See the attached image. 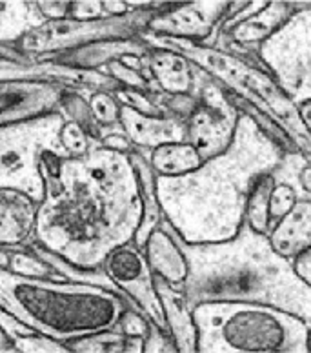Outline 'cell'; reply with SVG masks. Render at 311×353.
I'll use <instances>...</instances> for the list:
<instances>
[{"label": "cell", "mask_w": 311, "mask_h": 353, "mask_svg": "<svg viewBox=\"0 0 311 353\" xmlns=\"http://www.w3.org/2000/svg\"><path fill=\"white\" fill-rule=\"evenodd\" d=\"M41 201L37 244L81 270H99L113 250L135 241L142 199L130 153L91 146L84 157L37 155Z\"/></svg>", "instance_id": "1"}, {"label": "cell", "mask_w": 311, "mask_h": 353, "mask_svg": "<svg viewBox=\"0 0 311 353\" xmlns=\"http://www.w3.org/2000/svg\"><path fill=\"white\" fill-rule=\"evenodd\" d=\"M281 144L241 113L226 152L182 176H157L162 217L188 244L224 243L239 233L253 182L284 159Z\"/></svg>", "instance_id": "2"}, {"label": "cell", "mask_w": 311, "mask_h": 353, "mask_svg": "<svg viewBox=\"0 0 311 353\" xmlns=\"http://www.w3.org/2000/svg\"><path fill=\"white\" fill-rule=\"evenodd\" d=\"M177 241L190 266L182 290L191 310L211 301H237L266 304L311 323V286L293 261L279 255L268 235L248 222L224 243L188 244L179 235Z\"/></svg>", "instance_id": "3"}, {"label": "cell", "mask_w": 311, "mask_h": 353, "mask_svg": "<svg viewBox=\"0 0 311 353\" xmlns=\"http://www.w3.org/2000/svg\"><path fill=\"white\" fill-rule=\"evenodd\" d=\"M0 308L59 341L113 328L128 304L106 286L22 277L0 266Z\"/></svg>", "instance_id": "4"}, {"label": "cell", "mask_w": 311, "mask_h": 353, "mask_svg": "<svg viewBox=\"0 0 311 353\" xmlns=\"http://www.w3.org/2000/svg\"><path fill=\"white\" fill-rule=\"evenodd\" d=\"M197 352L306 353L308 323L266 304L211 301L193 308Z\"/></svg>", "instance_id": "5"}, {"label": "cell", "mask_w": 311, "mask_h": 353, "mask_svg": "<svg viewBox=\"0 0 311 353\" xmlns=\"http://www.w3.org/2000/svg\"><path fill=\"white\" fill-rule=\"evenodd\" d=\"M139 37L150 48L175 51L188 59L193 66L206 71L211 79H215L230 93L257 108L277 126L282 128L299 152H311V137L302 122L299 106L290 101V97L281 90L270 71L250 64L233 53L206 48L184 39L151 35L148 31H142Z\"/></svg>", "instance_id": "6"}, {"label": "cell", "mask_w": 311, "mask_h": 353, "mask_svg": "<svg viewBox=\"0 0 311 353\" xmlns=\"http://www.w3.org/2000/svg\"><path fill=\"white\" fill-rule=\"evenodd\" d=\"M164 4L166 2L142 4L122 17H104L97 21H46L35 30L28 31L13 46L24 55L42 59L44 55H59L95 42L133 39L148 30L150 21Z\"/></svg>", "instance_id": "7"}, {"label": "cell", "mask_w": 311, "mask_h": 353, "mask_svg": "<svg viewBox=\"0 0 311 353\" xmlns=\"http://www.w3.org/2000/svg\"><path fill=\"white\" fill-rule=\"evenodd\" d=\"M257 53L293 104L311 101V4H299Z\"/></svg>", "instance_id": "8"}, {"label": "cell", "mask_w": 311, "mask_h": 353, "mask_svg": "<svg viewBox=\"0 0 311 353\" xmlns=\"http://www.w3.org/2000/svg\"><path fill=\"white\" fill-rule=\"evenodd\" d=\"M197 106L188 117V142L193 144L204 162L230 148L242 111L231 102L228 90L197 68Z\"/></svg>", "instance_id": "9"}, {"label": "cell", "mask_w": 311, "mask_h": 353, "mask_svg": "<svg viewBox=\"0 0 311 353\" xmlns=\"http://www.w3.org/2000/svg\"><path fill=\"white\" fill-rule=\"evenodd\" d=\"M230 2H166L148 24V33L184 39L213 48Z\"/></svg>", "instance_id": "10"}, {"label": "cell", "mask_w": 311, "mask_h": 353, "mask_svg": "<svg viewBox=\"0 0 311 353\" xmlns=\"http://www.w3.org/2000/svg\"><path fill=\"white\" fill-rule=\"evenodd\" d=\"M102 270L117 290H121L131 301H135L146 317L159 324L161 328L168 330L161 299L155 288V275L141 248L133 243L117 248L108 255Z\"/></svg>", "instance_id": "11"}, {"label": "cell", "mask_w": 311, "mask_h": 353, "mask_svg": "<svg viewBox=\"0 0 311 353\" xmlns=\"http://www.w3.org/2000/svg\"><path fill=\"white\" fill-rule=\"evenodd\" d=\"M68 88L57 82H0V130L21 126L55 113Z\"/></svg>", "instance_id": "12"}, {"label": "cell", "mask_w": 311, "mask_h": 353, "mask_svg": "<svg viewBox=\"0 0 311 353\" xmlns=\"http://www.w3.org/2000/svg\"><path fill=\"white\" fill-rule=\"evenodd\" d=\"M8 81L57 82L66 88H93L97 91L119 90V84L102 71L77 70V68L64 66L53 59L42 61L41 57H26L21 61L0 59V82Z\"/></svg>", "instance_id": "13"}, {"label": "cell", "mask_w": 311, "mask_h": 353, "mask_svg": "<svg viewBox=\"0 0 311 353\" xmlns=\"http://www.w3.org/2000/svg\"><path fill=\"white\" fill-rule=\"evenodd\" d=\"M121 124L124 135L131 144L141 148H155L170 142H188V124L184 119L175 115L151 117L142 115L130 106L121 104Z\"/></svg>", "instance_id": "14"}, {"label": "cell", "mask_w": 311, "mask_h": 353, "mask_svg": "<svg viewBox=\"0 0 311 353\" xmlns=\"http://www.w3.org/2000/svg\"><path fill=\"white\" fill-rule=\"evenodd\" d=\"M142 252L153 275L164 279L173 286L182 288L190 266H188V259L182 252L181 244L177 241L175 230L170 226L166 219H162L161 224L151 232Z\"/></svg>", "instance_id": "15"}, {"label": "cell", "mask_w": 311, "mask_h": 353, "mask_svg": "<svg viewBox=\"0 0 311 353\" xmlns=\"http://www.w3.org/2000/svg\"><path fill=\"white\" fill-rule=\"evenodd\" d=\"M39 201L15 186H0V246H21L33 235Z\"/></svg>", "instance_id": "16"}, {"label": "cell", "mask_w": 311, "mask_h": 353, "mask_svg": "<svg viewBox=\"0 0 311 353\" xmlns=\"http://www.w3.org/2000/svg\"><path fill=\"white\" fill-rule=\"evenodd\" d=\"M151 48L142 41L141 37L133 39H121V41H102L95 44L82 46L77 50L64 51L59 55H53L51 59L61 62L64 66L77 68V70L99 71V68L104 64H110L113 61H121L124 57H139V59H148Z\"/></svg>", "instance_id": "17"}, {"label": "cell", "mask_w": 311, "mask_h": 353, "mask_svg": "<svg viewBox=\"0 0 311 353\" xmlns=\"http://www.w3.org/2000/svg\"><path fill=\"white\" fill-rule=\"evenodd\" d=\"M155 288L161 299L162 312L166 319V328L170 332L177 352H197V324L193 319V310L188 304L182 288L166 283L155 275Z\"/></svg>", "instance_id": "18"}, {"label": "cell", "mask_w": 311, "mask_h": 353, "mask_svg": "<svg viewBox=\"0 0 311 353\" xmlns=\"http://www.w3.org/2000/svg\"><path fill=\"white\" fill-rule=\"evenodd\" d=\"M297 10L299 4L293 2H268L266 8L257 15L237 24L224 35H217L215 44L226 41L248 50H259L262 42H266Z\"/></svg>", "instance_id": "19"}, {"label": "cell", "mask_w": 311, "mask_h": 353, "mask_svg": "<svg viewBox=\"0 0 311 353\" xmlns=\"http://www.w3.org/2000/svg\"><path fill=\"white\" fill-rule=\"evenodd\" d=\"M146 64L161 93H168V95H190L191 93L193 95L197 66H193L188 59L175 51L151 48Z\"/></svg>", "instance_id": "20"}, {"label": "cell", "mask_w": 311, "mask_h": 353, "mask_svg": "<svg viewBox=\"0 0 311 353\" xmlns=\"http://www.w3.org/2000/svg\"><path fill=\"white\" fill-rule=\"evenodd\" d=\"M271 246L282 257L297 259L311 248V201H299L290 213L271 228Z\"/></svg>", "instance_id": "21"}, {"label": "cell", "mask_w": 311, "mask_h": 353, "mask_svg": "<svg viewBox=\"0 0 311 353\" xmlns=\"http://www.w3.org/2000/svg\"><path fill=\"white\" fill-rule=\"evenodd\" d=\"M130 157L133 166H135L137 176H139L142 208H144L141 226L137 230L133 244L142 250L151 232L161 224L164 217H162L161 204H159V197H157V175L153 172V168H151L150 161H146V157L137 152H131Z\"/></svg>", "instance_id": "22"}, {"label": "cell", "mask_w": 311, "mask_h": 353, "mask_svg": "<svg viewBox=\"0 0 311 353\" xmlns=\"http://www.w3.org/2000/svg\"><path fill=\"white\" fill-rule=\"evenodd\" d=\"M202 159L190 142H170L151 150L150 164L157 176H182L202 166Z\"/></svg>", "instance_id": "23"}, {"label": "cell", "mask_w": 311, "mask_h": 353, "mask_svg": "<svg viewBox=\"0 0 311 353\" xmlns=\"http://www.w3.org/2000/svg\"><path fill=\"white\" fill-rule=\"evenodd\" d=\"M44 22L35 2H0V44H15Z\"/></svg>", "instance_id": "24"}, {"label": "cell", "mask_w": 311, "mask_h": 353, "mask_svg": "<svg viewBox=\"0 0 311 353\" xmlns=\"http://www.w3.org/2000/svg\"><path fill=\"white\" fill-rule=\"evenodd\" d=\"M70 352H144V337L124 335L115 328L97 330L64 341Z\"/></svg>", "instance_id": "25"}, {"label": "cell", "mask_w": 311, "mask_h": 353, "mask_svg": "<svg viewBox=\"0 0 311 353\" xmlns=\"http://www.w3.org/2000/svg\"><path fill=\"white\" fill-rule=\"evenodd\" d=\"M275 176L271 173H264L253 182L246 201V213H244V222L250 224L251 230L270 235L273 222L270 217V201L271 193L275 190Z\"/></svg>", "instance_id": "26"}, {"label": "cell", "mask_w": 311, "mask_h": 353, "mask_svg": "<svg viewBox=\"0 0 311 353\" xmlns=\"http://www.w3.org/2000/svg\"><path fill=\"white\" fill-rule=\"evenodd\" d=\"M11 272L19 273L22 277L31 279H55V281H68L57 272L50 263H46L33 250L22 252V250H11L10 252V266Z\"/></svg>", "instance_id": "27"}, {"label": "cell", "mask_w": 311, "mask_h": 353, "mask_svg": "<svg viewBox=\"0 0 311 353\" xmlns=\"http://www.w3.org/2000/svg\"><path fill=\"white\" fill-rule=\"evenodd\" d=\"M61 108H64V111L70 115L71 121L77 122L88 135L101 142L102 128L97 124L95 117L91 113L90 102H86L81 95H77V93L68 90L64 93V97H62Z\"/></svg>", "instance_id": "28"}, {"label": "cell", "mask_w": 311, "mask_h": 353, "mask_svg": "<svg viewBox=\"0 0 311 353\" xmlns=\"http://www.w3.org/2000/svg\"><path fill=\"white\" fill-rule=\"evenodd\" d=\"M110 77L119 84V88H128V90L148 91V93H161L155 84H151L144 77V73L139 70H133L122 61H113L108 64Z\"/></svg>", "instance_id": "29"}, {"label": "cell", "mask_w": 311, "mask_h": 353, "mask_svg": "<svg viewBox=\"0 0 311 353\" xmlns=\"http://www.w3.org/2000/svg\"><path fill=\"white\" fill-rule=\"evenodd\" d=\"M91 113L101 128H110L121 121V102L110 91H95L90 99Z\"/></svg>", "instance_id": "30"}, {"label": "cell", "mask_w": 311, "mask_h": 353, "mask_svg": "<svg viewBox=\"0 0 311 353\" xmlns=\"http://www.w3.org/2000/svg\"><path fill=\"white\" fill-rule=\"evenodd\" d=\"M115 99L121 102L122 106H130L131 110L139 111V113H142V115H151V117L166 115L161 106H157L155 101H153V95L148 93V91L119 88V90H115Z\"/></svg>", "instance_id": "31"}, {"label": "cell", "mask_w": 311, "mask_h": 353, "mask_svg": "<svg viewBox=\"0 0 311 353\" xmlns=\"http://www.w3.org/2000/svg\"><path fill=\"white\" fill-rule=\"evenodd\" d=\"M59 141L70 157H84L91 148L90 135L73 121L62 124L61 130H59Z\"/></svg>", "instance_id": "32"}, {"label": "cell", "mask_w": 311, "mask_h": 353, "mask_svg": "<svg viewBox=\"0 0 311 353\" xmlns=\"http://www.w3.org/2000/svg\"><path fill=\"white\" fill-rule=\"evenodd\" d=\"M17 352H70L64 341L50 337L46 333H31V335H19L13 337Z\"/></svg>", "instance_id": "33"}, {"label": "cell", "mask_w": 311, "mask_h": 353, "mask_svg": "<svg viewBox=\"0 0 311 353\" xmlns=\"http://www.w3.org/2000/svg\"><path fill=\"white\" fill-rule=\"evenodd\" d=\"M297 202H299V195H297L295 190L291 186H288V184L277 182L270 201L271 222L275 224L277 221H281L286 213H290L291 210H293V206H295Z\"/></svg>", "instance_id": "34"}, {"label": "cell", "mask_w": 311, "mask_h": 353, "mask_svg": "<svg viewBox=\"0 0 311 353\" xmlns=\"http://www.w3.org/2000/svg\"><path fill=\"white\" fill-rule=\"evenodd\" d=\"M115 330L122 332L124 335H135V337H148V333H150V319L146 317L144 313L139 310H130L126 308L124 312L121 313V317L117 319Z\"/></svg>", "instance_id": "35"}, {"label": "cell", "mask_w": 311, "mask_h": 353, "mask_svg": "<svg viewBox=\"0 0 311 353\" xmlns=\"http://www.w3.org/2000/svg\"><path fill=\"white\" fill-rule=\"evenodd\" d=\"M144 352H177L170 332L150 321V333L144 339Z\"/></svg>", "instance_id": "36"}, {"label": "cell", "mask_w": 311, "mask_h": 353, "mask_svg": "<svg viewBox=\"0 0 311 353\" xmlns=\"http://www.w3.org/2000/svg\"><path fill=\"white\" fill-rule=\"evenodd\" d=\"M106 11L102 8V2L99 0H79V2H71L70 11H68V19L73 21H97V19H104Z\"/></svg>", "instance_id": "37"}, {"label": "cell", "mask_w": 311, "mask_h": 353, "mask_svg": "<svg viewBox=\"0 0 311 353\" xmlns=\"http://www.w3.org/2000/svg\"><path fill=\"white\" fill-rule=\"evenodd\" d=\"M71 2H51V0H44V2H35L37 10L44 17L46 21H62L68 19V11H70Z\"/></svg>", "instance_id": "38"}, {"label": "cell", "mask_w": 311, "mask_h": 353, "mask_svg": "<svg viewBox=\"0 0 311 353\" xmlns=\"http://www.w3.org/2000/svg\"><path fill=\"white\" fill-rule=\"evenodd\" d=\"M101 144L104 148H110V150H115V152L130 153L131 142L130 139L124 135V133H110V135H102Z\"/></svg>", "instance_id": "39"}, {"label": "cell", "mask_w": 311, "mask_h": 353, "mask_svg": "<svg viewBox=\"0 0 311 353\" xmlns=\"http://www.w3.org/2000/svg\"><path fill=\"white\" fill-rule=\"evenodd\" d=\"M299 190L302 201H311V164L306 161V157L299 168Z\"/></svg>", "instance_id": "40"}, {"label": "cell", "mask_w": 311, "mask_h": 353, "mask_svg": "<svg viewBox=\"0 0 311 353\" xmlns=\"http://www.w3.org/2000/svg\"><path fill=\"white\" fill-rule=\"evenodd\" d=\"M293 268H295V272L311 286V248L308 252L301 253L297 259H293Z\"/></svg>", "instance_id": "41"}, {"label": "cell", "mask_w": 311, "mask_h": 353, "mask_svg": "<svg viewBox=\"0 0 311 353\" xmlns=\"http://www.w3.org/2000/svg\"><path fill=\"white\" fill-rule=\"evenodd\" d=\"M102 8H104L106 15L108 17H122L133 10L131 4H128L124 0H117V2L115 0H104V2H102Z\"/></svg>", "instance_id": "42"}, {"label": "cell", "mask_w": 311, "mask_h": 353, "mask_svg": "<svg viewBox=\"0 0 311 353\" xmlns=\"http://www.w3.org/2000/svg\"><path fill=\"white\" fill-rule=\"evenodd\" d=\"M299 113H301L302 122H304V126H306L308 133H310V137H311V101H306V102H302V104H299Z\"/></svg>", "instance_id": "43"}, {"label": "cell", "mask_w": 311, "mask_h": 353, "mask_svg": "<svg viewBox=\"0 0 311 353\" xmlns=\"http://www.w3.org/2000/svg\"><path fill=\"white\" fill-rule=\"evenodd\" d=\"M0 352H17L13 337L2 328H0Z\"/></svg>", "instance_id": "44"}, {"label": "cell", "mask_w": 311, "mask_h": 353, "mask_svg": "<svg viewBox=\"0 0 311 353\" xmlns=\"http://www.w3.org/2000/svg\"><path fill=\"white\" fill-rule=\"evenodd\" d=\"M0 266H10V250H6L4 246H0Z\"/></svg>", "instance_id": "45"}, {"label": "cell", "mask_w": 311, "mask_h": 353, "mask_svg": "<svg viewBox=\"0 0 311 353\" xmlns=\"http://www.w3.org/2000/svg\"><path fill=\"white\" fill-rule=\"evenodd\" d=\"M308 348H310L311 352V323L308 324Z\"/></svg>", "instance_id": "46"}, {"label": "cell", "mask_w": 311, "mask_h": 353, "mask_svg": "<svg viewBox=\"0 0 311 353\" xmlns=\"http://www.w3.org/2000/svg\"><path fill=\"white\" fill-rule=\"evenodd\" d=\"M302 155L306 157V161L310 162V164H311V152H310V153H302Z\"/></svg>", "instance_id": "47"}]
</instances>
